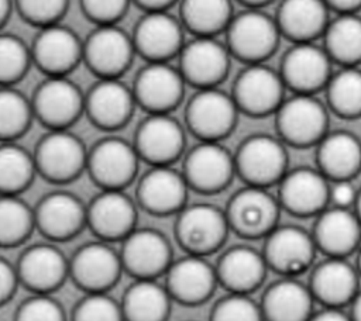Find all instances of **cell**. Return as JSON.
<instances>
[{
	"mask_svg": "<svg viewBox=\"0 0 361 321\" xmlns=\"http://www.w3.org/2000/svg\"><path fill=\"white\" fill-rule=\"evenodd\" d=\"M279 200L267 187L251 186L238 190L227 207L230 228L244 238H265L276 225Z\"/></svg>",
	"mask_w": 361,
	"mask_h": 321,
	"instance_id": "6da1fadb",
	"label": "cell"
},
{
	"mask_svg": "<svg viewBox=\"0 0 361 321\" xmlns=\"http://www.w3.org/2000/svg\"><path fill=\"white\" fill-rule=\"evenodd\" d=\"M327 111L320 100L307 93H296L276 110V125L283 141L295 146L319 144L327 134Z\"/></svg>",
	"mask_w": 361,
	"mask_h": 321,
	"instance_id": "7a4b0ae2",
	"label": "cell"
},
{
	"mask_svg": "<svg viewBox=\"0 0 361 321\" xmlns=\"http://www.w3.org/2000/svg\"><path fill=\"white\" fill-rule=\"evenodd\" d=\"M234 160L235 170L248 184L268 187L286 173L288 155L279 139L258 134L241 144Z\"/></svg>",
	"mask_w": 361,
	"mask_h": 321,
	"instance_id": "3957f363",
	"label": "cell"
},
{
	"mask_svg": "<svg viewBox=\"0 0 361 321\" xmlns=\"http://www.w3.org/2000/svg\"><path fill=\"white\" fill-rule=\"evenodd\" d=\"M228 229L226 211L204 203L183 207L176 222L179 244L189 253L202 256L219 249L227 238Z\"/></svg>",
	"mask_w": 361,
	"mask_h": 321,
	"instance_id": "277c9868",
	"label": "cell"
},
{
	"mask_svg": "<svg viewBox=\"0 0 361 321\" xmlns=\"http://www.w3.org/2000/svg\"><path fill=\"white\" fill-rule=\"evenodd\" d=\"M317 248L313 235L300 227H275L267 237L264 258L272 270L293 277L310 268Z\"/></svg>",
	"mask_w": 361,
	"mask_h": 321,
	"instance_id": "5b68a950",
	"label": "cell"
},
{
	"mask_svg": "<svg viewBox=\"0 0 361 321\" xmlns=\"http://www.w3.org/2000/svg\"><path fill=\"white\" fill-rule=\"evenodd\" d=\"M237 110L234 97L214 86L200 87L188 104L186 120L202 141H219L233 130Z\"/></svg>",
	"mask_w": 361,
	"mask_h": 321,
	"instance_id": "8992f818",
	"label": "cell"
},
{
	"mask_svg": "<svg viewBox=\"0 0 361 321\" xmlns=\"http://www.w3.org/2000/svg\"><path fill=\"white\" fill-rule=\"evenodd\" d=\"M230 49L251 63L274 52L278 42V23L258 10H248L233 18L227 27Z\"/></svg>",
	"mask_w": 361,
	"mask_h": 321,
	"instance_id": "52a82bcc",
	"label": "cell"
},
{
	"mask_svg": "<svg viewBox=\"0 0 361 321\" xmlns=\"http://www.w3.org/2000/svg\"><path fill=\"white\" fill-rule=\"evenodd\" d=\"M285 82L274 69L252 63L235 80L234 100L237 107L252 115L276 111L283 101Z\"/></svg>",
	"mask_w": 361,
	"mask_h": 321,
	"instance_id": "ba28073f",
	"label": "cell"
},
{
	"mask_svg": "<svg viewBox=\"0 0 361 321\" xmlns=\"http://www.w3.org/2000/svg\"><path fill=\"white\" fill-rule=\"evenodd\" d=\"M35 163L48 179L65 182L78 176L87 165V155L76 135L65 128H56L38 144Z\"/></svg>",
	"mask_w": 361,
	"mask_h": 321,
	"instance_id": "9c48e42d",
	"label": "cell"
},
{
	"mask_svg": "<svg viewBox=\"0 0 361 321\" xmlns=\"http://www.w3.org/2000/svg\"><path fill=\"white\" fill-rule=\"evenodd\" d=\"M120 256L124 269L137 279H155L171 266V245L157 229L134 228L123 239Z\"/></svg>",
	"mask_w": 361,
	"mask_h": 321,
	"instance_id": "30bf717a",
	"label": "cell"
},
{
	"mask_svg": "<svg viewBox=\"0 0 361 321\" xmlns=\"http://www.w3.org/2000/svg\"><path fill=\"white\" fill-rule=\"evenodd\" d=\"M329 201V179L319 169L298 168L279 182V204L295 215L319 214Z\"/></svg>",
	"mask_w": 361,
	"mask_h": 321,
	"instance_id": "8fae6325",
	"label": "cell"
},
{
	"mask_svg": "<svg viewBox=\"0 0 361 321\" xmlns=\"http://www.w3.org/2000/svg\"><path fill=\"white\" fill-rule=\"evenodd\" d=\"M124 269L120 253L107 241L83 245L69 263L75 282L89 291H106Z\"/></svg>",
	"mask_w": 361,
	"mask_h": 321,
	"instance_id": "7c38bea8",
	"label": "cell"
},
{
	"mask_svg": "<svg viewBox=\"0 0 361 321\" xmlns=\"http://www.w3.org/2000/svg\"><path fill=\"white\" fill-rule=\"evenodd\" d=\"M235 172L234 156L217 141H202L186 156L185 177L202 191H217Z\"/></svg>",
	"mask_w": 361,
	"mask_h": 321,
	"instance_id": "4fadbf2b",
	"label": "cell"
},
{
	"mask_svg": "<svg viewBox=\"0 0 361 321\" xmlns=\"http://www.w3.org/2000/svg\"><path fill=\"white\" fill-rule=\"evenodd\" d=\"M331 58L324 48L312 41L296 42L282 61L281 76L285 84L296 93L312 94L314 90L327 84L330 79Z\"/></svg>",
	"mask_w": 361,
	"mask_h": 321,
	"instance_id": "5bb4252c",
	"label": "cell"
},
{
	"mask_svg": "<svg viewBox=\"0 0 361 321\" xmlns=\"http://www.w3.org/2000/svg\"><path fill=\"white\" fill-rule=\"evenodd\" d=\"M219 283L216 266L204 256L189 253L171 263L166 270V289L175 300L199 304L207 300Z\"/></svg>",
	"mask_w": 361,
	"mask_h": 321,
	"instance_id": "9a60e30c",
	"label": "cell"
},
{
	"mask_svg": "<svg viewBox=\"0 0 361 321\" xmlns=\"http://www.w3.org/2000/svg\"><path fill=\"white\" fill-rule=\"evenodd\" d=\"M312 235L326 256L345 258L361 244V221L354 210L333 206L317 214Z\"/></svg>",
	"mask_w": 361,
	"mask_h": 321,
	"instance_id": "2e32d148",
	"label": "cell"
},
{
	"mask_svg": "<svg viewBox=\"0 0 361 321\" xmlns=\"http://www.w3.org/2000/svg\"><path fill=\"white\" fill-rule=\"evenodd\" d=\"M138 151L121 138L102 139L87 156L92 176L106 189H121L137 172Z\"/></svg>",
	"mask_w": 361,
	"mask_h": 321,
	"instance_id": "e0dca14e",
	"label": "cell"
},
{
	"mask_svg": "<svg viewBox=\"0 0 361 321\" xmlns=\"http://www.w3.org/2000/svg\"><path fill=\"white\" fill-rule=\"evenodd\" d=\"M134 201L121 189H106L87 207V224L103 239H124L135 227Z\"/></svg>",
	"mask_w": 361,
	"mask_h": 321,
	"instance_id": "ac0fdd59",
	"label": "cell"
},
{
	"mask_svg": "<svg viewBox=\"0 0 361 321\" xmlns=\"http://www.w3.org/2000/svg\"><path fill=\"white\" fill-rule=\"evenodd\" d=\"M358 270L345 258L327 256L317 263L310 277V291L324 307L341 308L353 301L358 290Z\"/></svg>",
	"mask_w": 361,
	"mask_h": 321,
	"instance_id": "d6986e66",
	"label": "cell"
},
{
	"mask_svg": "<svg viewBox=\"0 0 361 321\" xmlns=\"http://www.w3.org/2000/svg\"><path fill=\"white\" fill-rule=\"evenodd\" d=\"M185 144L183 128L168 113H152L142 121L137 132L140 156L154 165H169L182 152Z\"/></svg>",
	"mask_w": 361,
	"mask_h": 321,
	"instance_id": "ffe728a7",
	"label": "cell"
},
{
	"mask_svg": "<svg viewBox=\"0 0 361 321\" xmlns=\"http://www.w3.org/2000/svg\"><path fill=\"white\" fill-rule=\"evenodd\" d=\"M83 104L82 93L73 82L63 75H52L38 87L34 110L45 124L56 130L75 121Z\"/></svg>",
	"mask_w": 361,
	"mask_h": 321,
	"instance_id": "44dd1931",
	"label": "cell"
},
{
	"mask_svg": "<svg viewBox=\"0 0 361 321\" xmlns=\"http://www.w3.org/2000/svg\"><path fill=\"white\" fill-rule=\"evenodd\" d=\"M180 72L200 87H212L228 69V51L212 35H199L182 48Z\"/></svg>",
	"mask_w": 361,
	"mask_h": 321,
	"instance_id": "7402d4cb",
	"label": "cell"
},
{
	"mask_svg": "<svg viewBox=\"0 0 361 321\" xmlns=\"http://www.w3.org/2000/svg\"><path fill=\"white\" fill-rule=\"evenodd\" d=\"M185 76L165 61H152L138 75L135 99L151 113H166L178 104Z\"/></svg>",
	"mask_w": 361,
	"mask_h": 321,
	"instance_id": "603a6c76",
	"label": "cell"
},
{
	"mask_svg": "<svg viewBox=\"0 0 361 321\" xmlns=\"http://www.w3.org/2000/svg\"><path fill=\"white\" fill-rule=\"evenodd\" d=\"M134 42L121 28L102 24L83 46L89 65L104 77H116L131 62Z\"/></svg>",
	"mask_w": 361,
	"mask_h": 321,
	"instance_id": "cb8c5ba5",
	"label": "cell"
},
{
	"mask_svg": "<svg viewBox=\"0 0 361 321\" xmlns=\"http://www.w3.org/2000/svg\"><path fill=\"white\" fill-rule=\"evenodd\" d=\"M20 282L35 293L56 289L69 273V263L62 251L51 244H38L25 249L18 260Z\"/></svg>",
	"mask_w": 361,
	"mask_h": 321,
	"instance_id": "d4e9b609",
	"label": "cell"
},
{
	"mask_svg": "<svg viewBox=\"0 0 361 321\" xmlns=\"http://www.w3.org/2000/svg\"><path fill=\"white\" fill-rule=\"evenodd\" d=\"M87 222V208L66 191H55L42 199L35 211V225L51 239L76 235Z\"/></svg>",
	"mask_w": 361,
	"mask_h": 321,
	"instance_id": "484cf974",
	"label": "cell"
},
{
	"mask_svg": "<svg viewBox=\"0 0 361 321\" xmlns=\"http://www.w3.org/2000/svg\"><path fill=\"white\" fill-rule=\"evenodd\" d=\"M188 180L169 165H154L141 179L138 196L142 206L157 214H169L183 208Z\"/></svg>",
	"mask_w": 361,
	"mask_h": 321,
	"instance_id": "4316f807",
	"label": "cell"
},
{
	"mask_svg": "<svg viewBox=\"0 0 361 321\" xmlns=\"http://www.w3.org/2000/svg\"><path fill=\"white\" fill-rule=\"evenodd\" d=\"M268 265L262 252L245 245L227 249L216 266L219 283L230 293L250 294L264 282Z\"/></svg>",
	"mask_w": 361,
	"mask_h": 321,
	"instance_id": "83f0119b",
	"label": "cell"
},
{
	"mask_svg": "<svg viewBox=\"0 0 361 321\" xmlns=\"http://www.w3.org/2000/svg\"><path fill=\"white\" fill-rule=\"evenodd\" d=\"M313 300L309 286L285 276L265 290L259 306L265 321H309Z\"/></svg>",
	"mask_w": 361,
	"mask_h": 321,
	"instance_id": "f1b7e54d",
	"label": "cell"
},
{
	"mask_svg": "<svg viewBox=\"0 0 361 321\" xmlns=\"http://www.w3.org/2000/svg\"><path fill=\"white\" fill-rule=\"evenodd\" d=\"M317 163L327 179L351 180L361 169V142L347 131L327 132L317 144Z\"/></svg>",
	"mask_w": 361,
	"mask_h": 321,
	"instance_id": "f546056e",
	"label": "cell"
},
{
	"mask_svg": "<svg viewBox=\"0 0 361 321\" xmlns=\"http://www.w3.org/2000/svg\"><path fill=\"white\" fill-rule=\"evenodd\" d=\"M83 54V46L69 28L49 24L38 34L34 44V58L51 75H63L73 68Z\"/></svg>",
	"mask_w": 361,
	"mask_h": 321,
	"instance_id": "4dcf8cb0",
	"label": "cell"
},
{
	"mask_svg": "<svg viewBox=\"0 0 361 321\" xmlns=\"http://www.w3.org/2000/svg\"><path fill=\"white\" fill-rule=\"evenodd\" d=\"M134 45L152 61H164L182 45V27L164 10H151L135 30Z\"/></svg>",
	"mask_w": 361,
	"mask_h": 321,
	"instance_id": "1f68e13d",
	"label": "cell"
},
{
	"mask_svg": "<svg viewBox=\"0 0 361 321\" xmlns=\"http://www.w3.org/2000/svg\"><path fill=\"white\" fill-rule=\"evenodd\" d=\"M134 93L116 77H104L93 86L85 106L92 120L104 128H116L127 121L134 107Z\"/></svg>",
	"mask_w": 361,
	"mask_h": 321,
	"instance_id": "d6a6232c",
	"label": "cell"
},
{
	"mask_svg": "<svg viewBox=\"0 0 361 321\" xmlns=\"http://www.w3.org/2000/svg\"><path fill=\"white\" fill-rule=\"evenodd\" d=\"M279 31L296 42H307L326 31L327 3L324 0H283L278 15Z\"/></svg>",
	"mask_w": 361,
	"mask_h": 321,
	"instance_id": "836d02e7",
	"label": "cell"
},
{
	"mask_svg": "<svg viewBox=\"0 0 361 321\" xmlns=\"http://www.w3.org/2000/svg\"><path fill=\"white\" fill-rule=\"evenodd\" d=\"M121 308L127 321H165L171 308L166 286L155 279H137L126 291Z\"/></svg>",
	"mask_w": 361,
	"mask_h": 321,
	"instance_id": "e575fe53",
	"label": "cell"
},
{
	"mask_svg": "<svg viewBox=\"0 0 361 321\" xmlns=\"http://www.w3.org/2000/svg\"><path fill=\"white\" fill-rule=\"evenodd\" d=\"M326 52L345 66H354L361 61V18L353 13H341L327 24Z\"/></svg>",
	"mask_w": 361,
	"mask_h": 321,
	"instance_id": "d590c367",
	"label": "cell"
},
{
	"mask_svg": "<svg viewBox=\"0 0 361 321\" xmlns=\"http://www.w3.org/2000/svg\"><path fill=\"white\" fill-rule=\"evenodd\" d=\"M37 169L35 158L24 148L4 142L0 145V193L16 194L30 184Z\"/></svg>",
	"mask_w": 361,
	"mask_h": 321,
	"instance_id": "8d00e7d4",
	"label": "cell"
},
{
	"mask_svg": "<svg viewBox=\"0 0 361 321\" xmlns=\"http://www.w3.org/2000/svg\"><path fill=\"white\" fill-rule=\"evenodd\" d=\"M185 24L199 35H213L231 21L230 0H183Z\"/></svg>",
	"mask_w": 361,
	"mask_h": 321,
	"instance_id": "74e56055",
	"label": "cell"
},
{
	"mask_svg": "<svg viewBox=\"0 0 361 321\" xmlns=\"http://www.w3.org/2000/svg\"><path fill=\"white\" fill-rule=\"evenodd\" d=\"M35 225V211L16 194H0V245L23 242Z\"/></svg>",
	"mask_w": 361,
	"mask_h": 321,
	"instance_id": "f35d334b",
	"label": "cell"
},
{
	"mask_svg": "<svg viewBox=\"0 0 361 321\" xmlns=\"http://www.w3.org/2000/svg\"><path fill=\"white\" fill-rule=\"evenodd\" d=\"M330 107L343 117L361 115V70L345 66L327 82Z\"/></svg>",
	"mask_w": 361,
	"mask_h": 321,
	"instance_id": "ab89813d",
	"label": "cell"
},
{
	"mask_svg": "<svg viewBox=\"0 0 361 321\" xmlns=\"http://www.w3.org/2000/svg\"><path fill=\"white\" fill-rule=\"evenodd\" d=\"M31 106L27 99L11 87H0V138L11 139L30 124Z\"/></svg>",
	"mask_w": 361,
	"mask_h": 321,
	"instance_id": "60d3db41",
	"label": "cell"
},
{
	"mask_svg": "<svg viewBox=\"0 0 361 321\" xmlns=\"http://www.w3.org/2000/svg\"><path fill=\"white\" fill-rule=\"evenodd\" d=\"M210 321H265L261 306L243 293H228L216 303Z\"/></svg>",
	"mask_w": 361,
	"mask_h": 321,
	"instance_id": "b9f144b4",
	"label": "cell"
},
{
	"mask_svg": "<svg viewBox=\"0 0 361 321\" xmlns=\"http://www.w3.org/2000/svg\"><path fill=\"white\" fill-rule=\"evenodd\" d=\"M73 321H124L121 303L104 291H89L78 303Z\"/></svg>",
	"mask_w": 361,
	"mask_h": 321,
	"instance_id": "7bdbcfd3",
	"label": "cell"
},
{
	"mask_svg": "<svg viewBox=\"0 0 361 321\" xmlns=\"http://www.w3.org/2000/svg\"><path fill=\"white\" fill-rule=\"evenodd\" d=\"M30 54L25 44L11 34H0V82L18 79L28 66Z\"/></svg>",
	"mask_w": 361,
	"mask_h": 321,
	"instance_id": "ee69618b",
	"label": "cell"
},
{
	"mask_svg": "<svg viewBox=\"0 0 361 321\" xmlns=\"http://www.w3.org/2000/svg\"><path fill=\"white\" fill-rule=\"evenodd\" d=\"M16 321H66L63 307L48 293H35L18 307Z\"/></svg>",
	"mask_w": 361,
	"mask_h": 321,
	"instance_id": "f6af8a7d",
	"label": "cell"
},
{
	"mask_svg": "<svg viewBox=\"0 0 361 321\" xmlns=\"http://www.w3.org/2000/svg\"><path fill=\"white\" fill-rule=\"evenodd\" d=\"M18 6L32 23L49 25L63 13L66 0H18Z\"/></svg>",
	"mask_w": 361,
	"mask_h": 321,
	"instance_id": "bcb514c9",
	"label": "cell"
},
{
	"mask_svg": "<svg viewBox=\"0 0 361 321\" xmlns=\"http://www.w3.org/2000/svg\"><path fill=\"white\" fill-rule=\"evenodd\" d=\"M127 6V0H83L86 13L102 24H111Z\"/></svg>",
	"mask_w": 361,
	"mask_h": 321,
	"instance_id": "7dc6e473",
	"label": "cell"
},
{
	"mask_svg": "<svg viewBox=\"0 0 361 321\" xmlns=\"http://www.w3.org/2000/svg\"><path fill=\"white\" fill-rule=\"evenodd\" d=\"M18 280L17 268H14L8 260L0 258V304L10 300Z\"/></svg>",
	"mask_w": 361,
	"mask_h": 321,
	"instance_id": "c3c4849f",
	"label": "cell"
},
{
	"mask_svg": "<svg viewBox=\"0 0 361 321\" xmlns=\"http://www.w3.org/2000/svg\"><path fill=\"white\" fill-rule=\"evenodd\" d=\"M357 197V190L354 189L351 180H337L330 186V200L337 207H354Z\"/></svg>",
	"mask_w": 361,
	"mask_h": 321,
	"instance_id": "681fc988",
	"label": "cell"
},
{
	"mask_svg": "<svg viewBox=\"0 0 361 321\" xmlns=\"http://www.w3.org/2000/svg\"><path fill=\"white\" fill-rule=\"evenodd\" d=\"M309 321H353L348 314L337 307H324L322 311L313 313Z\"/></svg>",
	"mask_w": 361,
	"mask_h": 321,
	"instance_id": "f907efd6",
	"label": "cell"
},
{
	"mask_svg": "<svg viewBox=\"0 0 361 321\" xmlns=\"http://www.w3.org/2000/svg\"><path fill=\"white\" fill-rule=\"evenodd\" d=\"M329 6L340 10L341 13H353L361 6V0H324Z\"/></svg>",
	"mask_w": 361,
	"mask_h": 321,
	"instance_id": "816d5d0a",
	"label": "cell"
},
{
	"mask_svg": "<svg viewBox=\"0 0 361 321\" xmlns=\"http://www.w3.org/2000/svg\"><path fill=\"white\" fill-rule=\"evenodd\" d=\"M351 304V320L353 321H361V291L357 293V296L353 298Z\"/></svg>",
	"mask_w": 361,
	"mask_h": 321,
	"instance_id": "f5cc1de1",
	"label": "cell"
},
{
	"mask_svg": "<svg viewBox=\"0 0 361 321\" xmlns=\"http://www.w3.org/2000/svg\"><path fill=\"white\" fill-rule=\"evenodd\" d=\"M137 1L151 10H162L164 7L171 4L173 0H137Z\"/></svg>",
	"mask_w": 361,
	"mask_h": 321,
	"instance_id": "db71d44e",
	"label": "cell"
},
{
	"mask_svg": "<svg viewBox=\"0 0 361 321\" xmlns=\"http://www.w3.org/2000/svg\"><path fill=\"white\" fill-rule=\"evenodd\" d=\"M10 11V0H0V24L7 18Z\"/></svg>",
	"mask_w": 361,
	"mask_h": 321,
	"instance_id": "11a10c76",
	"label": "cell"
},
{
	"mask_svg": "<svg viewBox=\"0 0 361 321\" xmlns=\"http://www.w3.org/2000/svg\"><path fill=\"white\" fill-rule=\"evenodd\" d=\"M354 211L358 215L360 221H361V190L357 191V197H355V203H354Z\"/></svg>",
	"mask_w": 361,
	"mask_h": 321,
	"instance_id": "9f6ffc18",
	"label": "cell"
},
{
	"mask_svg": "<svg viewBox=\"0 0 361 321\" xmlns=\"http://www.w3.org/2000/svg\"><path fill=\"white\" fill-rule=\"evenodd\" d=\"M245 1L247 4H252V6H258V4H262V3H267L268 0H243Z\"/></svg>",
	"mask_w": 361,
	"mask_h": 321,
	"instance_id": "6f0895ef",
	"label": "cell"
},
{
	"mask_svg": "<svg viewBox=\"0 0 361 321\" xmlns=\"http://www.w3.org/2000/svg\"><path fill=\"white\" fill-rule=\"evenodd\" d=\"M357 270L361 276V248H360V253H358V260H357Z\"/></svg>",
	"mask_w": 361,
	"mask_h": 321,
	"instance_id": "680465c9",
	"label": "cell"
}]
</instances>
